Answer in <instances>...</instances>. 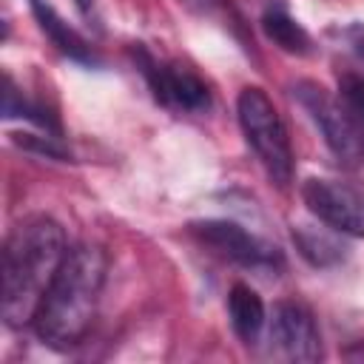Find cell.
I'll return each instance as SVG.
<instances>
[{"label": "cell", "instance_id": "6da1fadb", "mask_svg": "<svg viewBox=\"0 0 364 364\" xmlns=\"http://www.w3.org/2000/svg\"><path fill=\"white\" fill-rule=\"evenodd\" d=\"M65 253V230L51 216H26L9 230L0 267V313L9 327L34 324Z\"/></svg>", "mask_w": 364, "mask_h": 364}, {"label": "cell", "instance_id": "7a4b0ae2", "mask_svg": "<svg viewBox=\"0 0 364 364\" xmlns=\"http://www.w3.org/2000/svg\"><path fill=\"white\" fill-rule=\"evenodd\" d=\"M108 273V256L100 245L80 242L68 247L43 304L34 316V330L43 344L68 350L91 330Z\"/></svg>", "mask_w": 364, "mask_h": 364}, {"label": "cell", "instance_id": "3957f363", "mask_svg": "<svg viewBox=\"0 0 364 364\" xmlns=\"http://www.w3.org/2000/svg\"><path fill=\"white\" fill-rule=\"evenodd\" d=\"M236 114H239L242 134H245L247 145L253 148V154L259 156L267 179L276 188H287L293 182L296 159H293V145H290L287 128H284L273 100L262 88L247 85V88H242V94L236 100Z\"/></svg>", "mask_w": 364, "mask_h": 364}, {"label": "cell", "instance_id": "277c9868", "mask_svg": "<svg viewBox=\"0 0 364 364\" xmlns=\"http://www.w3.org/2000/svg\"><path fill=\"white\" fill-rule=\"evenodd\" d=\"M293 97L310 114V119L316 122V128L321 131L327 148L336 154L338 162L350 168L364 165V131L353 122V117L347 114L338 97H333L327 88H321L313 80H299L293 85Z\"/></svg>", "mask_w": 364, "mask_h": 364}, {"label": "cell", "instance_id": "5b68a950", "mask_svg": "<svg viewBox=\"0 0 364 364\" xmlns=\"http://www.w3.org/2000/svg\"><path fill=\"white\" fill-rule=\"evenodd\" d=\"M191 236L210 250L213 256L239 264L245 270H262V273H276L284 267V256L276 245L253 236L236 222L228 219H199L188 225Z\"/></svg>", "mask_w": 364, "mask_h": 364}, {"label": "cell", "instance_id": "8992f818", "mask_svg": "<svg viewBox=\"0 0 364 364\" xmlns=\"http://www.w3.org/2000/svg\"><path fill=\"white\" fill-rule=\"evenodd\" d=\"M131 54L159 105L171 111H185V114H202L210 108V88L188 65L156 60L142 43H136Z\"/></svg>", "mask_w": 364, "mask_h": 364}, {"label": "cell", "instance_id": "52a82bcc", "mask_svg": "<svg viewBox=\"0 0 364 364\" xmlns=\"http://www.w3.org/2000/svg\"><path fill=\"white\" fill-rule=\"evenodd\" d=\"M307 210L344 236H364V193L341 179L310 176L301 185Z\"/></svg>", "mask_w": 364, "mask_h": 364}, {"label": "cell", "instance_id": "ba28073f", "mask_svg": "<svg viewBox=\"0 0 364 364\" xmlns=\"http://www.w3.org/2000/svg\"><path fill=\"white\" fill-rule=\"evenodd\" d=\"M270 341L290 361H318L321 358V333L313 313L299 301H279L273 307Z\"/></svg>", "mask_w": 364, "mask_h": 364}, {"label": "cell", "instance_id": "9c48e42d", "mask_svg": "<svg viewBox=\"0 0 364 364\" xmlns=\"http://www.w3.org/2000/svg\"><path fill=\"white\" fill-rule=\"evenodd\" d=\"M28 6H31V14H34L40 31L51 40V46H54L63 57H68V60H74V63H80V65H100V54L88 46V40H85L77 28H71V26L57 14V9H54L51 3H46V0H28Z\"/></svg>", "mask_w": 364, "mask_h": 364}, {"label": "cell", "instance_id": "30bf717a", "mask_svg": "<svg viewBox=\"0 0 364 364\" xmlns=\"http://www.w3.org/2000/svg\"><path fill=\"white\" fill-rule=\"evenodd\" d=\"M341 236L344 233L333 230L330 225L327 228L307 225V222L293 225V245L301 253V259L310 262L313 267H336L347 259V245Z\"/></svg>", "mask_w": 364, "mask_h": 364}, {"label": "cell", "instance_id": "8fae6325", "mask_svg": "<svg viewBox=\"0 0 364 364\" xmlns=\"http://www.w3.org/2000/svg\"><path fill=\"white\" fill-rule=\"evenodd\" d=\"M228 316H230L233 333L245 344H256L259 341V333L264 327V301L250 284L236 282L230 287V293H228Z\"/></svg>", "mask_w": 364, "mask_h": 364}, {"label": "cell", "instance_id": "7c38bea8", "mask_svg": "<svg viewBox=\"0 0 364 364\" xmlns=\"http://www.w3.org/2000/svg\"><path fill=\"white\" fill-rule=\"evenodd\" d=\"M262 28L264 34L287 54H296V57H304L313 51V40L310 34L304 31V26L299 20L290 17V11L282 6V3H270L262 14Z\"/></svg>", "mask_w": 364, "mask_h": 364}, {"label": "cell", "instance_id": "4fadbf2b", "mask_svg": "<svg viewBox=\"0 0 364 364\" xmlns=\"http://www.w3.org/2000/svg\"><path fill=\"white\" fill-rule=\"evenodd\" d=\"M3 117H23L28 122H34L37 128H43L46 134H54V136H63V125L57 119V114L51 108H46L43 102L37 100H28L11 80V74L3 77Z\"/></svg>", "mask_w": 364, "mask_h": 364}, {"label": "cell", "instance_id": "5bb4252c", "mask_svg": "<svg viewBox=\"0 0 364 364\" xmlns=\"http://www.w3.org/2000/svg\"><path fill=\"white\" fill-rule=\"evenodd\" d=\"M338 100L353 117V122L364 131V74L338 71Z\"/></svg>", "mask_w": 364, "mask_h": 364}, {"label": "cell", "instance_id": "9a60e30c", "mask_svg": "<svg viewBox=\"0 0 364 364\" xmlns=\"http://www.w3.org/2000/svg\"><path fill=\"white\" fill-rule=\"evenodd\" d=\"M338 34V46L341 51L350 57V68L344 71H355V74H364V23H350L344 28L336 31Z\"/></svg>", "mask_w": 364, "mask_h": 364}, {"label": "cell", "instance_id": "2e32d148", "mask_svg": "<svg viewBox=\"0 0 364 364\" xmlns=\"http://www.w3.org/2000/svg\"><path fill=\"white\" fill-rule=\"evenodd\" d=\"M14 142L28 148V151H37V154H46V156H54V159H68V148L60 142V136L54 134H14Z\"/></svg>", "mask_w": 364, "mask_h": 364}, {"label": "cell", "instance_id": "e0dca14e", "mask_svg": "<svg viewBox=\"0 0 364 364\" xmlns=\"http://www.w3.org/2000/svg\"><path fill=\"white\" fill-rule=\"evenodd\" d=\"M91 3H94V0H77V6H80V11H88V9H91Z\"/></svg>", "mask_w": 364, "mask_h": 364}, {"label": "cell", "instance_id": "ac0fdd59", "mask_svg": "<svg viewBox=\"0 0 364 364\" xmlns=\"http://www.w3.org/2000/svg\"><path fill=\"white\" fill-rule=\"evenodd\" d=\"M185 3H205V0H185Z\"/></svg>", "mask_w": 364, "mask_h": 364}]
</instances>
